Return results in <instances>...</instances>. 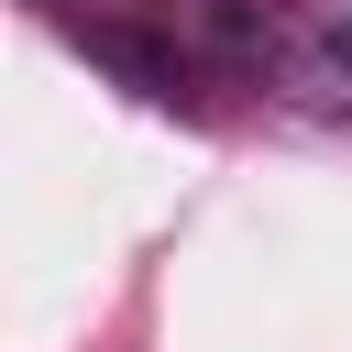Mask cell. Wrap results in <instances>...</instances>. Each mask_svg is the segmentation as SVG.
Segmentation results:
<instances>
[{"label": "cell", "instance_id": "1", "mask_svg": "<svg viewBox=\"0 0 352 352\" xmlns=\"http://www.w3.org/2000/svg\"><path fill=\"white\" fill-rule=\"evenodd\" d=\"M297 33L319 66H352V0H297Z\"/></svg>", "mask_w": 352, "mask_h": 352}]
</instances>
